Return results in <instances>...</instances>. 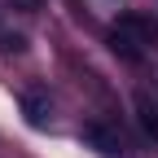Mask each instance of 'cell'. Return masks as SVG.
Segmentation results:
<instances>
[{"label":"cell","mask_w":158,"mask_h":158,"mask_svg":"<svg viewBox=\"0 0 158 158\" xmlns=\"http://www.w3.org/2000/svg\"><path fill=\"white\" fill-rule=\"evenodd\" d=\"M114 31H123L132 44H141V48H158V27H154V18H145V13H123Z\"/></svg>","instance_id":"6da1fadb"},{"label":"cell","mask_w":158,"mask_h":158,"mask_svg":"<svg viewBox=\"0 0 158 158\" xmlns=\"http://www.w3.org/2000/svg\"><path fill=\"white\" fill-rule=\"evenodd\" d=\"M84 141L97 145V154H101V158H118V149H123V145H118V136H110L101 123H88V127H84Z\"/></svg>","instance_id":"7a4b0ae2"},{"label":"cell","mask_w":158,"mask_h":158,"mask_svg":"<svg viewBox=\"0 0 158 158\" xmlns=\"http://www.w3.org/2000/svg\"><path fill=\"white\" fill-rule=\"evenodd\" d=\"M136 118H141V127H145V136H154V141H158V106L149 101L145 92H136Z\"/></svg>","instance_id":"3957f363"},{"label":"cell","mask_w":158,"mask_h":158,"mask_svg":"<svg viewBox=\"0 0 158 158\" xmlns=\"http://www.w3.org/2000/svg\"><path fill=\"white\" fill-rule=\"evenodd\" d=\"M22 110H27V118H31L35 127H44V118H48V106L40 101V97H27V101H22Z\"/></svg>","instance_id":"277c9868"},{"label":"cell","mask_w":158,"mask_h":158,"mask_svg":"<svg viewBox=\"0 0 158 158\" xmlns=\"http://www.w3.org/2000/svg\"><path fill=\"white\" fill-rule=\"evenodd\" d=\"M13 5H18V9H22V13H35L40 5H44V0H13Z\"/></svg>","instance_id":"5b68a950"}]
</instances>
